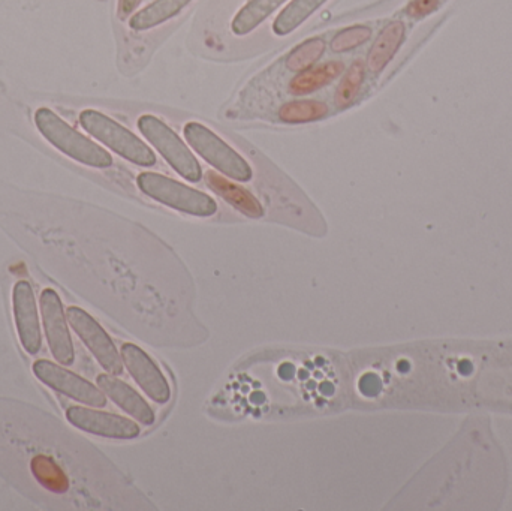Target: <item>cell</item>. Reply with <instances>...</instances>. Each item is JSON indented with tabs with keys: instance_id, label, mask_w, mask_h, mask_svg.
<instances>
[{
	"instance_id": "1",
	"label": "cell",
	"mask_w": 512,
	"mask_h": 511,
	"mask_svg": "<svg viewBox=\"0 0 512 511\" xmlns=\"http://www.w3.org/2000/svg\"><path fill=\"white\" fill-rule=\"evenodd\" d=\"M35 123L39 132L56 149L74 161L93 168H110L113 165V156L107 150L75 131L50 108H39L35 113Z\"/></svg>"
},
{
	"instance_id": "2",
	"label": "cell",
	"mask_w": 512,
	"mask_h": 511,
	"mask_svg": "<svg viewBox=\"0 0 512 511\" xmlns=\"http://www.w3.org/2000/svg\"><path fill=\"white\" fill-rule=\"evenodd\" d=\"M80 123L92 137L101 141L104 146L122 156L126 161L140 167H153L158 162L149 144L144 143L134 132L129 131L111 117L105 116L101 111L84 110L80 114Z\"/></svg>"
},
{
	"instance_id": "3",
	"label": "cell",
	"mask_w": 512,
	"mask_h": 511,
	"mask_svg": "<svg viewBox=\"0 0 512 511\" xmlns=\"http://www.w3.org/2000/svg\"><path fill=\"white\" fill-rule=\"evenodd\" d=\"M137 185L147 197L179 212L198 218H210L218 212V203L209 194H204L164 174L152 171L141 173L137 177Z\"/></svg>"
},
{
	"instance_id": "4",
	"label": "cell",
	"mask_w": 512,
	"mask_h": 511,
	"mask_svg": "<svg viewBox=\"0 0 512 511\" xmlns=\"http://www.w3.org/2000/svg\"><path fill=\"white\" fill-rule=\"evenodd\" d=\"M183 134L189 146L216 171L237 182H251L254 177L251 164L212 129L200 122H189Z\"/></svg>"
},
{
	"instance_id": "5",
	"label": "cell",
	"mask_w": 512,
	"mask_h": 511,
	"mask_svg": "<svg viewBox=\"0 0 512 511\" xmlns=\"http://www.w3.org/2000/svg\"><path fill=\"white\" fill-rule=\"evenodd\" d=\"M138 129L179 176L192 183L203 179V168L197 156L164 120L152 114H143L138 119Z\"/></svg>"
},
{
	"instance_id": "6",
	"label": "cell",
	"mask_w": 512,
	"mask_h": 511,
	"mask_svg": "<svg viewBox=\"0 0 512 511\" xmlns=\"http://www.w3.org/2000/svg\"><path fill=\"white\" fill-rule=\"evenodd\" d=\"M69 324L77 333L78 338L84 342L90 353L98 360L99 365L111 375L123 374V360L117 351L116 345L111 341L101 324L93 320L86 311L72 306L66 312Z\"/></svg>"
},
{
	"instance_id": "7",
	"label": "cell",
	"mask_w": 512,
	"mask_h": 511,
	"mask_svg": "<svg viewBox=\"0 0 512 511\" xmlns=\"http://www.w3.org/2000/svg\"><path fill=\"white\" fill-rule=\"evenodd\" d=\"M36 377L56 392L89 405V407L104 408L107 405V396L98 387L78 375L72 374L68 369L60 368L56 363L48 360H38L33 365Z\"/></svg>"
},
{
	"instance_id": "8",
	"label": "cell",
	"mask_w": 512,
	"mask_h": 511,
	"mask_svg": "<svg viewBox=\"0 0 512 511\" xmlns=\"http://www.w3.org/2000/svg\"><path fill=\"white\" fill-rule=\"evenodd\" d=\"M41 314L44 321L45 336L51 354L60 365H72L74 362V344L69 333L62 302L56 291L44 290L41 294Z\"/></svg>"
},
{
	"instance_id": "9",
	"label": "cell",
	"mask_w": 512,
	"mask_h": 511,
	"mask_svg": "<svg viewBox=\"0 0 512 511\" xmlns=\"http://www.w3.org/2000/svg\"><path fill=\"white\" fill-rule=\"evenodd\" d=\"M123 365L128 369L135 383L143 389L156 404H167L171 399L170 384L149 354L134 344H125L120 351Z\"/></svg>"
},
{
	"instance_id": "10",
	"label": "cell",
	"mask_w": 512,
	"mask_h": 511,
	"mask_svg": "<svg viewBox=\"0 0 512 511\" xmlns=\"http://www.w3.org/2000/svg\"><path fill=\"white\" fill-rule=\"evenodd\" d=\"M66 419L81 431L113 440H134L140 435V426L126 417L104 413L92 408L71 407Z\"/></svg>"
},
{
	"instance_id": "11",
	"label": "cell",
	"mask_w": 512,
	"mask_h": 511,
	"mask_svg": "<svg viewBox=\"0 0 512 511\" xmlns=\"http://www.w3.org/2000/svg\"><path fill=\"white\" fill-rule=\"evenodd\" d=\"M12 299H14L15 326H17L21 345L27 353L35 356L41 350L42 338L35 293L29 282H17Z\"/></svg>"
},
{
	"instance_id": "12",
	"label": "cell",
	"mask_w": 512,
	"mask_h": 511,
	"mask_svg": "<svg viewBox=\"0 0 512 511\" xmlns=\"http://www.w3.org/2000/svg\"><path fill=\"white\" fill-rule=\"evenodd\" d=\"M98 386L105 396H108L114 404L119 405L125 413L134 417L138 422L146 426L155 423V413L147 404L146 399L125 381L119 380L111 374H102L98 377Z\"/></svg>"
},
{
	"instance_id": "13",
	"label": "cell",
	"mask_w": 512,
	"mask_h": 511,
	"mask_svg": "<svg viewBox=\"0 0 512 511\" xmlns=\"http://www.w3.org/2000/svg\"><path fill=\"white\" fill-rule=\"evenodd\" d=\"M206 182L213 192H216L219 197L224 198L228 204L242 212L243 215L254 219L264 216V207L261 206L258 198L252 195L248 189L243 188V186L231 182L230 179L216 173V171H207Z\"/></svg>"
},
{
	"instance_id": "14",
	"label": "cell",
	"mask_w": 512,
	"mask_h": 511,
	"mask_svg": "<svg viewBox=\"0 0 512 511\" xmlns=\"http://www.w3.org/2000/svg\"><path fill=\"white\" fill-rule=\"evenodd\" d=\"M406 29L402 21H391L382 29L367 54L366 66L373 74H381L394 59L405 41Z\"/></svg>"
},
{
	"instance_id": "15",
	"label": "cell",
	"mask_w": 512,
	"mask_h": 511,
	"mask_svg": "<svg viewBox=\"0 0 512 511\" xmlns=\"http://www.w3.org/2000/svg\"><path fill=\"white\" fill-rule=\"evenodd\" d=\"M343 72H345V63L339 62V60L315 65L307 71L295 74L289 83V92L295 96L310 95L342 77Z\"/></svg>"
},
{
	"instance_id": "16",
	"label": "cell",
	"mask_w": 512,
	"mask_h": 511,
	"mask_svg": "<svg viewBox=\"0 0 512 511\" xmlns=\"http://www.w3.org/2000/svg\"><path fill=\"white\" fill-rule=\"evenodd\" d=\"M192 0H155L146 8L132 15L129 27L135 32H146L155 29L167 21L173 20Z\"/></svg>"
},
{
	"instance_id": "17",
	"label": "cell",
	"mask_w": 512,
	"mask_h": 511,
	"mask_svg": "<svg viewBox=\"0 0 512 511\" xmlns=\"http://www.w3.org/2000/svg\"><path fill=\"white\" fill-rule=\"evenodd\" d=\"M286 0H249L234 17L231 30L234 35L246 36L261 26L271 14L280 6L285 5Z\"/></svg>"
},
{
	"instance_id": "18",
	"label": "cell",
	"mask_w": 512,
	"mask_h": 511,
	"mask_svg": "<svg viewBox=\"0 0 512 511\" xmlns=\"http://www.w3.org/2000/svg\"><path fill=\"white\" fill-rule=\"evenodd\" d=\"M327 2L328 0H291L273 21L274 35L286 36L294 32Z\"/></svg>"
},
{
	"instance_id": "19",
	"label": "cell",
	"mask_w": 512,
	"mask_h": 511,
	"mask_svg": "<svg viewBox=\"0 0 512 511\" xmlns=\"http://www.w3.org/2000/svg\"><path fill=\"white\" fill-rule=\"evenodd\" d=\"M328 111V104L318 99H297L285 102L279 108V119L286 125H303L324 119L328 116Z\"/></svg>"
},
{
	"instance_id": "20",
	"label": "cell",
	"mask_w": 512,
	"mask_h": 511,
	"mask_svg": "<svg viewBox=\"0 0 512 511\" xmlns=\"http://www.w3.org/2000/svg\"><path fill=\"white\" fill-rule=\"evenodd\" d=\"M364 80H366V65L363 60H357L352 63L348 71L343 72L342 80L334 93V102L339 110H346L354 104L355 99L360 95Z\"/></svg>"
},
{
	"instance_id": "21",
	"label": "cell",
	"mask_w": 512,
	"mask_h": 511,
	"mask_svg": "<svg viewBox=\"0 0 512 511\" xmlns=\"http://www.w3.org/2000/svg\"><path fill=\"white\" fill-rule=\"evenodd\" d=\"M327 50V42L322 38H310L301 42L286 56L285 65L294 74L313 68Z\"/></svg>"
},
{
	"instance_id": "22",
	"label": "cell",
	"mask_w": 512,
	"mask_h": 511,
	"mask_svg": "<svg viewBox=\"0 0 512 511\" xmlns=\"http://www.w3.org/2000/svg\"><path fill=\"white\" fill-rule=\"evenodd\" d=\"M370 38H372V29L363 26V24H357V26L346 27V29L340 30L331 39L330 48L334 53H348V51L355 50V48L366 44Z\"/></svg>"
},
{
	"instance_id": "23",
	"label": "cell",
	"mask_w": 512,
	"mask_h": 511,
	"mask_svg": "<svg viewBox=\"0 0 512 511\" xmlns=\"http://www.w3.org/2000/svg\"><path fill=\"white\" fill-rule=\"evenodd\" d=\"M439 6V0H414L409 6V14L414 17H423V15L430 14L435 11Z\"/></svg>"
},
{
	"instance_id": "24",
	"label": "cell",
	"mask_w": 512,
	"mask_h": 511,
	"mask_svg": "<svg viewBox=\"0 0 512 511\" xmlns=\"http://www.w3.org/2000/svg\"><path fill=\"white\" fill-rule=\"evenodd\" d=\"M360 390L363 395L376 396L381 390V381L376 375L367 374L366 377L361 378Z\"/></svg>"
},
{
	"instance_id": "25",
	"label": "cell",
	"mask_w": 512,
	"mask_h": 511,
	"mask_svg": "<svg viewBox=\"0 0 512 511\" xmlns=\"http://www.w3.org/2000/svg\"><path fill=\"white\" fill-rule=\"evenodd\" d=\"M140 0H119V14L120 17H128L129 14L135 11Z\"/></svg>"
}]
</instances>
